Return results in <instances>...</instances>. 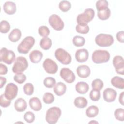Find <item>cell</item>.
Instances as JSON below:
<instances>
[{
	"instance_id": "cell-44",
	"label": "cell",
	"mask_w": 124,
	"mask_h": 124,
	"mask_svg": "<svg viewBox=\"0 0 124 124\" xmlns=\"http://www.w3.org/2000/svg\"><path fill=\"white\" fill-rule=\"evenodd\" d=\"M124 32L123 31L118 32L116 34V38L117 40L121 43H124Z\"/></svg>"
},
{
	"instance_id": "cell-18",
	"label": "cell",
	"mask_w": 124,
	"mask_h": 124,
	"mask_svg": "<svg viewBox=\"0 0 124 124\" xmlns=\"http://www.w3.org/2000/svg\"><path fill=\"white\" fill-rule=\"evenodd\" d=\"M29 104L30 108L34 111H39L42 107L40 100L36 97H33L30 99Z\"/></svg>"
},
{
	"instance_id": "cell-42",
	"label": "cell",
	"mask_w": 124,
	"mask_h": 124,
	"mask_svg": "<svg viewBox=\"0 0 124 124\" xmlns=\"http://www.w3.org/2000/svg\"><path fill=\"white\" fill-rule=\"evenodd\" d=\"M11 104V100L8 99L4 93L2 94L0 96V105L3 108H6L10 106Z\"/></svg>"
},
{
	"instance_id": "cell-11",
	"label": "cell",
	"mask_w": 124,
	"mask_h": 124,
	"mask_svg": "<svg viewBox=\"0 0 124 124\" xmlns=\"http://www.w3.org/2000/svg\"><path fill=\"white\" fill-rule=\"evenodd\" d=\"M43 66L45 71L50 74H55L58 69V65L56 62L49 58L45 60L43 63Z\"/></svg>"
},
{
	"instance_id": "cell-45",
	"label": "cell",
	"mask_w": 124,
	"mask_h": 124,
	"mask_svg": "<svg viewBox=\"0 0 124 124\" xmlns=\"http://www.w3.org/2000/svg\"><path fill=\"white\" fill-rule=\"evenodd\" d=\"M8 71V68L7 67V66L0 63V75H5L7 74Z\"/></svg>"
},
{
	"instance_id": "cell-23",
	"label": "cell",
	"mask_w": 124,
	"mask_h": 124,
	"mask_svg": "<svg viewBox=\"0 0 124 124\" xmlns=\"http://www.w3.org/2000/svg\"><path fill=\"white\" fill-rule=\"evenodd\" d=\"M21 37V31L17 28L14 29L10 33L8 36L9 40L12 42L18 41Z\"/></svg>"
},
{
	"instance_id": "cell-2",
	"label": "cell",
	"mask_w": 124,
	"mask_h": 124,
	"mask_svg": "<svg viewBox=\"0 0 124 124\" xmlns=\"http://www.w3.org/2000/svg\"><path fill=\"white\" fill-rule=\"evenodd\" d=\"M35 39L31 36L25 37L17 46V51L19 53L26 54L32 47L35 43Z\"/></svg>"
},
{
	"instance_id": "cell-34",
	"label": "cell",
	"mask_w": 124,
	"mask_h": 124,
	"mask_svg": "<svg viewBox=\"0 0 124 124\" xmlns=\"http://www.w3.org/2000/svg\"><path fill=\"white\" fill-rule=\"evenodd\" d=\"M23 91L27 95H31L34 92V86L31 83H27L23 86Z\"/></svg>"
},
{
	"instance_id": "cell-12",
	"label": "cell",
	"mask_w": 124,
	"mask_h": 124,
	"mask_svg": "<svg viewBox=\"0 0 124 124\" xmlns=\"http://www.w3.org/2000/svg\"><path fill=\"white\" fill-rule=\"evenodd\" d=\"M61 77L68 83H73L76 78V76L72 70L68 68L64 67L61 69L60 72Z\"/></svg>"
},
{
	"instance_id": "cell-25",
	"label": "cell",
	"mask_w": 124,
	"mask_h": 124,
	"mask_svg": "<svg viewBox=\"0 0 124 124\" xmlns=\"http://www.w3.org/2000/svg\"><path fill=\"white\" fill-rule=\"evenodd\" d=\"M75 106L78 108H84L87 106L88 101L86 98L82 96L76 97L74 102Z\"/></svg>"
},
{
	"instance_id": "cell-41",
	"label": "cell",
	"mask_w": 124,
	"mask_h": 124,
	"mask_svg": "<svg viewBox=\"0 0 124 124\" xmlns=\"http://www.w3.org/2000/svg\"><path fill=\"white\" fill-rule=\"evenodd\" d=\"M35 117L34 113L31 111H27L24 114V119L28 123H31L33 122L35 120Z\"/></svg>"
},
{
	"instance_id": "cell-31",
	"label": "cell",
	"mask_w": 124,
	"mask_h": 124,
	"mask_svg": "<svg viewBox=\"0 0 124 124\" xmlns=\"http://www.w3.org/2000/svg\"><path fill=\"white\" fill-rule=\"evenodd\" d=\"M43 83L46 87L48 88H51L54 87L55 85L56 80L52 77H48L44 79Z\"/></svg>"
},
{
	"instance_id": "cell-38",
	"label": "cell",
	"mask_w": 124,
	"mask_h": 124,
	"mask_svg": "<svg viewBox=\"0 0 124 124\" xmlns=\"http://www.w3.org/2000/svg\"><path fill=\"white\" fill-rule=\"evenodd\" d=\"M108 3L106 0H99L96 2V7L98 11L108 7Z\"/></svg>"
},
{
	"instance_id": "cell-13",
	"label": "cell",
	"mask_w": 124,
	"mask_h": 124,
	"mask_svg": "<svg viewBox=\"0 0 124 124\" xmlns=\"http://www.w3.org/2000/svg\"><path fill=\"white\" fill-rule=\"evenodd\" d=\"M113 65L116 72L120 75L124 74V60L121 56H115L113 59Z\"/></svg>"
},
{
	"instance_id": "cell-35",
	"label": "cell",
	"mask_w": 124,
	"mask_h": 124,
	"mask_svg": "<svg viewBox=\"0 0 124 124\" xmlns=\"http://www.w3.org/2000/svg\"><path fill=\"white\" fill-rule=\"evenodd\" d=\"M54 96L53 94L49 92H47L44 93L43 97V100L45 104H50L54 101Z\"/></svg>"
},
{
	"instance_id": "cell-3",
	"label": "cell",
	"mask_w": 124,
	"mask_h": 124,
	"mask_svg": "<svg viewBox=\"0 0 124 124\" xmlns=\"http://www.w3.org/2000/svg\"><path fill=\"white\" fill-rule=\"evenodd\" d=\"M109 53L105 50H96L92 54V59L95 63H102L108 62L110 59Z\"/></svg>"
},
{
	"instance_id": "cell-5",
	"label": "cell",
	"mask_w": 124,
	"mask_h": 124,
	"mask_svg": "<svg viewBox=\"0 0 124 124\" xmlns=\"http://www.w3.org/2000/svg\"><path fill=\"white\" fill-rule=\"evenodd\" d=\"M95 41L96 44L99 46L107 47L113 44L114 38L110 34L100 33L96 36Z\"/></svg>"
},
{
	"instance_id": "cell-46",
	"label": "cell",
	"mask_w": 124,
	"mask_h": 124,
	"mask_svg": "<svg viewBox=\"0 0 124 124\" xmlns=\"http://www.w3.org/2000/svg\"><path fill=\"white\" fill-rule=\"evenodd\" d=\"M0 88L1 89L6 82V78L3 77H0Z\"/></svg>"
},
{
	"instance_id": "cell-47",
	"label": "cell",
	"mask_w": 124,
	"mask_h": 124,
	"mask_svg": "<svg viewBox=\"0 0 124 124\" xmlns=\"http://www.w3.org/2000/svg\"><path fill=\"white\" fill-rule=\"evenodd\" d=\"M124 92H122L119 95V101L120 102V103L124 106Z\"/></svg>"
},
{
	"instance_id": "cell-8",
	"label": "cell",
	"mask_w": 124,
	"mask_h": 124,
	"mask_svg": "<svg viewBox=\"0 0 124 124\" xmlns=\"http://www.w3.org/2000/svg\"><path fill=\"white\" fill-rule=\"evenodd\" d=\"M16 55L14 51L7 49L6 47H2L0 51V61L7 64H11L13 63Z\"/></svg>"
},
{
	"instance_id": "cell-15",
	"label": "cell",
	"mask_w": 124,
	"mask_h": 124,
	"mask_svg": "<svg viewBox=\"0 0 124 124\" xmlns=\"http://www.w3.org/2000/svg\"><path fill=\"white\" fill-rule=\"evenodd\" d=\"M89 52L87 49L82 48L77 50L75 53V58L78 62H84L87 61Z\"/></svg>"
},
{
	"instance_id": "cell-16",
	"label": "cell",
	"mask_w": 124,
	"mask_h": 124,
	"mask_svg": "<svg viewBox=\"0 0 124 124\" xmlns=\"http://www.w3.org/2000/svg\"><path fill=\"white\" fill-rule=\"evenodd\" d=\"M78 77L81 78H87L90 74L91 70L89 67L87 65H81L78 66L76 70Z\"/></svg>"
},
{
	"instance_id": "cell-22",
	"label": "cell",
	"mask_w": 124,
	"mask_h": 124,
	"mask_svg": "<svg viewBox=\"0 0 124 124\" xmlns=\"http://www.w3.org/2000/svg\"><path fill=\"white\" fill-rule=\"evenodd\" d=\"M75 89L78 93L80 94H85L88 91L89 86L86 82L80 81L76 84Z\"/></svg>"
},
{
	"instance_id": "cell-26",
	"label": "cell",
	"mask_w": 124,
	"mask_h": 124,
	"mask_svg": "<svg viewBox=\"0 0 124 124\" xmlns=\"http://www.w3.org/2000/svg\"><path fill=\"white\" fill-rule=\"evenodd\" d=\"M99 112L98 108L94 105L89 107L86 110V114L88 117L93 118L96 116Z\"/></svg>"
},
{
	"instance_id": "cell-19",
	"label": "cell",
	"mask_w": 124,
	"mask_h": 124,
	"mask_svg": "<svg viewBox=\"0 0 124 124\" xmlns=\"http://www.w3.org/2000/svg\"><path fill=\"white\" fill-rule=\"evenodd\" d=\"M14 107L17 111L23 112L26 110L27 107L26 101L22 98H18L15 102Z\"/></svg>"
},
{
	"instance_id": "cell-17",
	"label": "cell",
	"mask_w": 124,
	"mask_h": 124,
	"mask_svg": "<svg viewBox=\"0 0 124 124\" xmlns=\"http://www.w3.org/2000/svg\"><path fill=\"white\" fill-rule=\"evenodd\" d=\"M3 9L5 13L8 15H13L16 11V4L13 1H7L3 4Z\"/></svg>"
},
{
	"instance_id": "cell-1",
	"label": "cell",
	"mask_w": 124,
	"mask_h": 124,
	"mask_svg": "<svg viewBox=\"0 0 124 124\" xmlns=\"http://www.w3.org/2000/svg\"><path fill=\"white\" fill-rule=\"evenodd\" d=\"M95 15V12L93 9H86L84 12L79 14L77 17V22L80 26L87 25L88 23L92 20Z\"/></svg>"
},
{
	"instance_id": "cell-40",
	"label": "cell",
	"mask_w": 124,
	"mask_h": 124,
	"mask_svg": "<svg viewBox=\"0 0 124 124\" xmlns=\"http://www.w3.org/2000/svg\"><path fill=\"white\" fill-rule=\"evenodd\" d=\"M38 33L42 37H47L50 33V30L46 26H41L38 29Z\"/></svg>"
},
{
	"instance_id": "cell-39",
	"label": "cell",
	"mask_w": 124,
	"mask_h": 124,
	"mask_svg": "<svg viewBox=\"0 0 124 124\" xmlns=\"http://www.w3.org/2000/svg\"><path fill=\"white\" fill-rule=\"evenodd\" d=\"M14 80L19 84H22L26 80V76L22 73H16L14 76Z\"/></svg>"
},
{
	"instance_id": "cell-9",
	"label": "cell",
	"mask_w": 124,
	"mask_h": 124,
	"mask_svg": "<svg viewBox=\"0 0 124 124\" xmlns=\"http://www.w3.org/2000/svg\"><path fill=\"white\" fill-rule=\"evenodd\" d=\"M48 22L51 27L56 31L62 30L64 26L63 21L56 14L51 15L49 17Z\"/></svg>"
},
{
	"instance_id": "cell-14",
	"label": "cell",
	"mask_w": 124,
	"mask_h": 124,
	"mask_svg": "<svg viewBox=\"0 0 124 124\" xmlns=\"http://www.w3.org/2000/svg\"><path fill=\"white\" fill-rule=\"evenodd\" d=\"M117 95L116 91L110 88H106L103 93V99L107 102H113L115 100Z\"/></svg>"
},
{
	"instance_id": "cell-32",
	"label": "cell",
	"mask_w": 124,
	"mask_h": 124,
	"mask_svg": "<svg viewBox=\"0 0 124 124\" xmlns=\"http://www.w3.org/2000/svg\"><path fill=\"white\" fill-rule=\"evenodd\" d=\"M91 85L93 89L100 91L103 88L104 83L102 80L99 78H96L92 81Z\"/></svg>"
},
{
	"instance_id": "cell-36",
	"label": "cell",
	"mask_w": 124,
	"mask_h": 124,
	"mask_svg": "<svg viewBox=\"0 0 124 124\" xmlns=\"http://www.w3.org/2000/svg\"><path fill=\"white\" fill-rule=\"evenodd\" d=\"M89 96L90 99L93 101H97L99 100L100 97V91L93 89L90 93Z\"/></svg>"
},
{
	"instance_id": "cell-6",
	"label": "cell",
	"mask_w": 124,
	"mask_h": 124,
	"mask_svg": "<svg viewBox=\"0 0 124 124\" xmlns=\"http://www.w3.org/2000/svg\"><path fill=\"white\" fill-rule=\"evenodd\" d=\"M28 62L27 59L22 56H19L16 58L13 66L12 71L14 73H22L27 68Z\"/></svg>"
},
{
	"instance_id": "cell-43",
	"label": "cell",
	"mask_w": 124,
	"mask_h": 124,
	"mask_svg": "<svg viewBox=\"0 0 124 124\" xmlns=\"http://www.w3.org/2000/svg\"><path fill=\"white\" fill-rule=\"evenodd\" d=\"M89 27L88 25L86 26H80L78 24L76 27V31L81 34L87 33L89 31Z\"/></svg>"
},
{
	"instance_id": "cell-21",
	"label": "cell",
	"mask_w": 124,
	"mask_h": 124,
	"mask_svg": "<svg viewBox=\"0 0 124 124\" xmlns=\"http://www.w3.org/2000/svg\"><path fill=\"white\" fill-rule=\"evenodd\" d=\"M53 91L57 95L62 96L63 95L66 91V86L64 83L59 82L54 86Z\"/></svg>"
},
{
	"instance_id": "cell-29",
	"label": "cell",
	"mask_w": 124,
	"mask_h": 124,
	"mask_svg": "<svg viewBox=\"0 0 124 124\" xmlns=\"http://www.w3.org/2000/svg\"><path fill=\"white\" fill-rule=\"evenodd\" d=\"M73 44L77 47H80L83 46L85 43V40L84 38L80 35H76L74 37L72 40Z\"/></svg>"
},
{
	"instance_id": "cell-33",
	"label": "cell",
	"mask_w": 124,
	"mask_h": 124,
	"mask_svg": "<svg viewBox=\"0 0 124 124\" xmlns=\"http://www.w3.org/2000/svg\"><path fill=\"white\" fill-rule=\"evenodd\" d=\"M10 25L7 21L3 20L0 22V31L1 33H6L10 31Z\"/></svg>"
},
{
	"instance_id": "cell-30",
	"label": "cell",
	"mask_w": 124,
	"mask_h": 124,
	"mask_svg": "<svg viewBox=\"0 0 124 124\" xmlns=\"http://www.w3.org/2000/svg\"><path fill=\"white\" fill-rule=\"evenodd\" d=\"M59 7L62 12H66L70 9L71 4L68 0H62L59 4Z\"/></svg>"
},
{
	"instance_id": "cell-37",
	"label": "cell",
	"mask_w": 124,
	"mask_h": 124,
	"mask_svg": "<svg viewBox=\"0 0 124 124\" xmlns=\"http://www.w3.org/2000/svg\"><path fill=\"white\" fill-rule=\"evenodd\" d=\"M115 118L119 121H123L124 120V110L122 108H117L114 111Z\"/></svg>"
},
{
	"instance_id": "cell-20",
	"label": "cell",
	"mask_w": 124,
	"mask_h": 124,
	"mask_svg": "<svg viewBox=\"0 0 124 124\" xmlns=\"http://www.w3.org/2000/svg\"><path fill=\"white\" fill-rule=\"evenodd\" d=\"M42 53L38 50L32 51L29 54V58L31 62L37 63L39 62L43 58Z\"/></svg>"
},
{
	"instance_id": "cell-4",
	"label": "cell",
	"mask_w": 124,
	"mask_h": 124,
	"mask_svg": "<svg viewBox=\"0 0 124 124\" xmlns=\"http://www.w3.org/2000/svg\"><path fill=\"white\" fill-rule=\"evenodd\" d=\"M61 110L57 107H53L49 108L46 112V120L50 124H55L61 115Z\"/></svg>"
},
{
	"instance_id": "cell-28",
	"label": "cell",
	"mask_w": 124,
	"mask_h": 124,
	"mask_svg": "<svg viewBox=\"0 0 124 124\" xmlns=\"http://www.w3.org/2000/svg\"><path fill=\"white\" fill-rule=\"evenodd\" d=\"M52 45V41L51 39L48 37L42 38L40 42V46L44 50L49 49Z\"/></svg>"
},
{
	"instance_id": "cell-24",
	"label": "cell",
	"mask_w": 124,
	"mask_h": 124,
	"mask_svg": "<svg viewBox=\"0 0 124 124\" xmlns=\"http://www.w3.org/2000/svg\"><path fill=\"white\" fill-rule=\"evenodd\" d=\"M111 83L116 88L120 89H124V79L119 76L113 77L111 79Z\"/></svg>"
},
{
	"instance_id": "cell-7",
	"label": "cell",
	"mask_w": 124,
	"mask_h": 124,
	"mask_svg": "<svg viewBox=\"0 0 124 124\" xmlns=\"http://www.w3.org/2000/svg\"><path fill=\"white\" fill-rule=\"evenodd\" d=\"M55 56L56 59L63 64H69L72 61V57L70 54L62 48H59L56 50Z\"/></svg>"
},
{
	"instance_id": "cell-10",
	"label": "cell",
	"mask_w": 124,
	"mask_h": 124,
	"mask_svg": "<svg viewBox=\"0 0 124 124\" xmlns=\"http://www.w3.org/2000/svg\"><path fill=\"white\" fill-rule=\"evenodd\" d=\"M17 93V86L13 83H9L5 87L4 94L8 99L11 100L16 96Z\"/></svg>"
},
{
	"instance_id": "cell-27",
	"label": "cell",
	"mask_w": 124,
	"mask_h": 124,
	"mask_svg": "<svg viewBox=\"0 0 124 124\" xmlns=\"http://www.w3.org/2000/svg\"><path fill=\"white\" fill-rule=\"evenodd\" d=\"M111 11L109 8L107 7L106 9L98 11L97 16L98 18L102 20L108 19L110 16Z\"/></svg>"
}]
</instances>
